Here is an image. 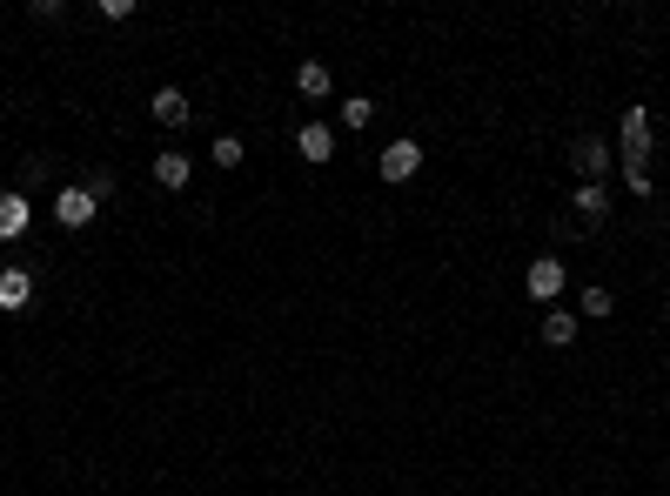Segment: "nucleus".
I'll use <instances>...</instances> for the list:
<instances>
[{"instance_id":"nucleus-5","label":"nucleus","mask_w":670,"mask_h":496,"mask_svg":"<svg viewBox=\"0 0 670 496\" xmlns=\"http://www.w3.org/2000/svg\"><path fill=\"white\" fill-rule=\"evenodd\" d=\"M27 222H34V208H27V195H0V242H21Z\"/></svg>"},{"instance_id":"nucleus-6","label":"nucleus","mask_w":670,"mask_h":496,"mask_svg":"<svg viewBox=\"0 0 670 496\" xmlns=\"http://www.w3.org/2000/svg\"><path fill=\"white\" fill-rule=\"evenodd\" d=\"M148 114H155L161 128H181V121H188V114H195V108H188V94H181V88H155V101H148Z\"/></svg>"},{"instance_id":"nucleus-16","label":"nucleus","mask_w":670,"mask_h":496,"mask_svg":"<svg viewBox=\"0 0 670 496\" xmlns=\"http://www.w3.org/2000/svg\"><path fill=\"white\" fill-rule=\"evenodd\" d=\"M617 302H610V289H583V316H610Z\"/></svg>"},{"instance_id":"nucleus-4","label":"nucleus","mask_w":670,"mask_h":496,"mask_svg":"<svg viewBox=\"0 0 670 496\" xmlns=\"http://www.w3.org/2000/svg\"><path fill=\"white\" fill-rule=\"evenodd\" d=\"M523 289H530L536 302H557V295H563V262H557V255H543V262H530V275H523Z\"/></svg>"},{"instance_id":"nucleus-13","label":"nucleus","mask_w":670,"mask_h":496,"mask_svg":"<svg viewBox=\"0 0 670 496\" xmlns=\"http://www.w3.org/2000/svg\"><path fill=\"white\" fill-rule=\"evenodd\" d=\"M369 121H376V101H369V94H349V101H342V128H369Z\"/></svg>"},{"instance_id":"nucleus-12","label":"nucleus","mask_w":670,"mask_h":496,"mask_svg":"<svg viewBox=\"0 0 670 496\" xmlns=\"http://www.w3.org/2000/svg\"><path fill=\"white\" fill-rule=\"evenodd\" d=\"M543 342H577V316H570V309H550V322H543Z\"/></svg>"},{"instance_id":"nucleus-8","label":"nucleus","mask_w":670,"mask_h":496,"mask_svg":"<svg viewBox=\"0 0 670 496\" xmlns=\"http://www.w3.org/2000/svg\"><path fill=\"white\" fill-rule=\"evenodd\" d=\"M295 148H302V161H329L335 155V128L329 121H309V128L295 135Z\"/></svg>"},{"instance_id":"nucleus-2","label":"nucleus","mask_w":670,"mask_h":496,"mask_svg":"<svg viewBox=\"0 0 670 496\" xmlns=\"http://www.w3.org/2000/svg\"><path fill=\"white\" fill-rule=\"evenodd\" d=\"M94 208H101V202H94L88 188L74 181V188H61V195H54V222H61V228H88V222H94Z\"/></svg>"},{"instance_id":"nucleus-7","label":"nucleus","mask_w":670,"mask_h":496,"mask_svg":"<svg viewBox=\"0 0 670 496\" xmlns=\"http://www.w3.org/2000/svg\"><path fill=\"white\" fill-rule=\"evenodd\" d=\"M27 302H34V275H27V269H0V309H14V316H21Z\"/></svg>"},{"instance_id":"nucleus-15","label":"nucleus","mask_w":670,"mask_h":496,"mask_svg":"<svg viewBox=\"0 0 670 496\" xmlns=\"http://www.w3.org/2000/svg\"><path fill=\"white\" fill-rule=\"evenodd\" d=\"M215 161H222V168H242V141H235V135H215Z\"/></svg>"},{"instance_id":"nucleus-9","label":"nucleus","mask_w":670,"mask_h":496,"mask_svg":"<svg viewBox=\"0 0 670 496\" xmlns=\"http://www.w3.org/2000/svg\"><path fill=\"white\" fill-rule=\"evenodd\" d=\"M188 175H195V161L181 155V148H168V155H155V181H161V188H188Z\"/></svg>"},{"instance_id":"nucleus-10","label":"nucleus","mask_w":670,"mask_h":496,"mask_svg":"<svg viewBox=\"0 0 670 496\" xmlns=\"http://www.w3.org/2000/svg\"><path fill=\"white\" fill-rule=\"evenodd\" d=\"M295 88L309 94V101H322V94H329V88H335V74H329V68H322V61H302V74H295Z\"/></svg>"},{"instance_id":"nucleus-3","label":"nucleus","mask_w":670,"mask_h":496,"mask_svg":"<svg viewBox=\"0 0 670 496\" xmlns=\"http://www.w3.org/2000/svg\"><path fill=\"white\" fill-rule=\"evenodd\" d=\"M376 168H382V181H409L416 168H423V148H416V141H389Z\"/></svg>"},{"instance_id":"nucleus-14","label":"nucleus","mask_w":670,"mask_h":496,"mask_svg":"<svg viewBox=\"0 0 670 496\" xmlns=\"http://www.w3.org/2000/svg\"><path fill=\"white\" fill-rule=\"evenodd\" d=\"M577 208H583V215H610V202H603L597 181H583V188H577Z\"/></svg>"},{"instance_id":"nucleus-1","label":"nucleus","mask_w":670,"mask_h":496,"mask_svg":"<svg viewBox=\"0 0 670 496\" xmlns=\"http://www.w3.org/2000/svg\"><path fill=\"white\" fill-rule=\"evenodd\" d=\"M650 108H624V175L630 168H650Z\"/></svg>"},{"instance_id":"nucleus-11","label":"nucleus","mask_w":670,"mask_h":496,"mask_svg":"<svg viewBox=\"0 0 670 496\" xmlns=\"http://www.w3.org/2000/svg\"><path fill=\"white\" fill-rule=\"evenodd\" d=\"M603 161H610V148H603L597 135H583V141H577V168H583L590 181H597V175H603Z\"/></svg>"}]
</instances>
